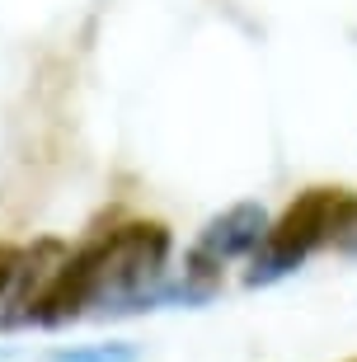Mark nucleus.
I'll use <instances>...</instances> for the list:
<instances>
[{
  "label": "nucleus",
  "instance_id": "obj_1",
  "mask_svg": "<svg viewBox=\"0 0 357 362\" xmlns=\"http://www.w3.org/2000/svg\"><path fill=\"white\" fill-rule=\"evenodd\" d=\"M353 216H357V198L348 188H305L301 198L268 226L264 245L254 250V264H250V273H245V282H250V287H264V282L287 278L291 269L305 264L310 250L339 240Z\"/></svg>",
  "mask_w": 357,
  "mask_h": 362
},
{
  "label": "nucleus",
  "instance_id": "obj_2",
  "mask_svg": "<svg viewBox=\"0 0 357 362\" xmlns=\"http://www.w3.org/2000/svg\"><path fill=\"white\" fill-rule=\"evenodd\" d=\"M170 264V230L160 221H127L99 235V292L94 310H151Z\"/></svg>",
  "mask_w": 357,
  "mask_h": 362
},
{
  "label": "nucleus",
  "instance_id": "obj_3",
  "mask_svg": "<svg viewBox=\"0 0 357 362\" xmlns=\"http://www.w3.org/2000/svg\"><path fill=\"white\" fill-rule=\"evenodd\" d=\"M268 235V212L264 202H235V207H226L221 216H212L207 226H202L198 245H193V255H188V278L193 282H207V287H221V264L240 255H254Z\"/></svg>",
  "mask_w": 357,
  "mask_h": 362
},
{
  "label": "nucleus",
  "instance_id": "obj_4",
  "mask_svg": "<svg viewBox=\"0 0 357 362\" xmlns=\"http://www.w3.org/2000/svg\"><path fill=\"white\" fill-rule=\"evenodd\" d=\"M71 250L62 240H38L33 250H19V269H14V282H10V292H5V315H0V325H28V310L38 306V296L42 287L52 282V273L62 269V259H66Z\"/></svg>",
  "mask_w": 357,
  "mask_h": 362
},
{
  "label": "nucleus",
  "instance_id": "obj_5",
  "mask_svg": "<svg viewBox=\"0 0 357 362\" xmlns=\"http://www.w3.org/2000/svg\"><path fill=\"white\" fill-rule=\"evenodd\" d=\"M47 362H136L132 344H76V349H57Z\"/></svg>",
  "mask_w": 357,
  "mask_h": 362
},
{
  "label": "nucleus",
  "instance_id": "obj_6",
  "mask_svg": "<svg viewBox=\"0 0 357 362\" xmlns=\"http://www.w3.org/2000/svg\"><path fill=\"white\" fill-rule=\"evenodd\" d=\"M14 269H19V250H14V245H0V296L10 292Z\"/></svg>",
  "mask_w": 357,
  "mask_h": 362
},
{
  "label": "nucleus",
  "instance_id": "obj_7",
  "mask_svg": "<svg viewBox=\"0 0 357 362\" xmlns=\"http://www.w3.org/2000/svg\"><path fill=\"white\" fill-rule=\"evenodd\" d=\"M339 245H344L348 255H357V216H353V221H348V230H344V235H339Z\"/></svg>",
  "mask_w": 357,
  "mask_h": 362
}]
</instances>
